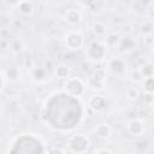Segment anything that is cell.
<instances>
[{
    "label": "cell",
    "instance_id": "cell-1",
    "mask_svg": "<svg viewBox=\"0 0 154 154\" xmlns=\"http://www.w3.org/2000/svg\"><path fill=\"white\" fill-rule=\"evenodd\" d=\"M65 90L69 93L71 96H78L83 93L84 90V84L79 78H69L65 82Z\"/></svg>",
    "mask_w": 154,
    "mask_h": 154
},
{
    "label": "cell",
    "instance_id": "cell-2",
    "mask_svg": "<svg viewBox=\"0 0 154 154\" xmlns=\"http://www.w3.org/2000/svg\"><path fill=\"white\" fill-rule=\"evenodd\" d=\"M105 53H106V47L100 43L99 41H94L90 43L89 48H88V55L90 59L93 60H100L105 57Z\"/></svg>",
    "mask_w": 154,
    "mask_h": 154
},
{
    "label": "cell",
    "instance_id": "cell-3",
    "mask_svg": "<svg viewBox=\"0 0 154 154\" xmlns=\"http://www.w3.org/2000/svg\"><path fill=\"white\" fill-rule=\"evenodd\" d=\"M65 41H66V46L70 49H79L83 45V36L79 32L71 31L66 35Z\"/></svg>",
    "mask_w": 154,
    "mask_h": 154
},
{
    "label": "cell",
    "instance_id": "cell-4",
    "mask_svg": "<svg viewBox=\"0 0 154 154\" xmlns=\"http://www.w3.org/2000/svg\"><path fill=\"white\" fill-rule=\"evenodd\" d=\"M125 61L119 58H114L109 61V70L116 75H123L125 72Z\"/></svg>",
    "mask_w": 154,
    "mask_h": 154
},
{
    "label": "cell",
    "instance_id": "cell-5",
    "mask_svg": "<svg viewBox=\"0 0 154 154\" xmlns=\"http://www.w3.org/2000/svg\"><path fill=\"white\" fill-rule=\"evenodd\" d=\"M89 106L94 111L100 112V111H102L106 107V100L101 95H94V96H91L89 99Z\"/></svg>",
    "mask_w": 154,
    "mask_h": 154
},
{
    "label": "cell",
    "instance_id": "cell-6",
    "mask_svg": "<svg viewBox=\"0 0 154 154\" xmlns=\"http://www.w3.org/2000/svg\"><path fill=\"white\" fill-rule=\"evenodd\" d=\"M81 19H82V14L76 8H70L65 13V20L69 22L70 24H77V23L81 22Z\"/></svg>",
    "mask_w": 154,
    "mask_h": 154
},
{
    "label": "cell",
    "instance_id": "cell-7",
    "mask_svg": "<svg viewBox=\"0 0 154 154\" xmlns=\"http://www.w3.org/2000/svg\"><path fill=\"white\" fill-rule=\"evenodd\" d=\"M95 134L99 138H107L111 135V128L107 124H100L95 129Z\"/></svg>",
    "mask_w": 154,
    "mask_h": 154
},
{
    "label": "cell",
    "instance_id": "cell-8",
    "mask_svg": "<svg viewBox=\"0 0 154 154\" xmlns=\"http://www.w3.org/2000/svg\"><path fill=\"white\" fill-rule=\"evenodd\" d=\"M128 128H129V131L131 134H135V135H138L143 131V126H142V123L137 119H134L131 122H129L128 124Z\"/></svg>",
    "mask_w": 154,
    "mask_h": 154
},
{
    "label": "cell",
    "instance_id": "cell-9",
    "mask_svg": "<svg viewBox=\"0 0 154 154\" xmlns=\"http://www.w3.org/2000/svg\"><path fill=\"white\" fill-rule=\"evenodd\" d=\"M120 47L123 52H131L135 48V41L131 37H124L120 42Z\"/></svg>",
    "mask_w": 154,
    "mask_h": 154
},
{
    "label": "cell",
    "instance_id": "cell-10",
    "mask_svg": "<svg viewBox=\"0 0 154 154\" xmlns=\"http://www.w3.org/2000/svg\"><path fill=\"white\" fill-rule=\"evenodd\" d=\"M45 76H46V70L42 67H34L31 70V77L34 81H37V82L43 81Z\"/></svg>",
    "mask_w": 154,
    "mask_h": 154
},
{
    "label": "cell",
    "instance_id": "cell-11",
    "mask_svg": "<svg viewBox=\"0 0 154 154\" xmlns=\"http://www.w3.org/2000/svg\"><path fill=\"white\" fill-rule=\"evenodd\" d=\"M106 31H107V28H106V25H105L103 23H101V22H96V23L93 25V32H94L95 35H97V36L105 35Z\"/></svg>",
    "mask_w": 154,
    "mask_h": 154
},
{
    "label": "cell",
    "instance_id": "cell-12",
    "mask_svg": "<svg viewBox=\"0 0 154 154\" xmlns=\"http://www.w3.org/2000/svg\"><path fill=\"white\" fill-rule=\"evenodd\" d=\"M7 77H8V79L10 81H12V82H16V81H18L19 79V76H20V73H19V70H18V67H10L8 70H7Z\"/></svg>",
    "mask_w": 154,
    "mask_h": 154
},
{
    "label": "cell",
    "instance_id": "cell-13",
    "mask_svg": "<svg viewBox=\"0 0 154 154\" xmlns=\"http://www.w3.org/2000/svg\"><path fill=\"white\" fill-rule=\"evenodd\" d=\"M55 73H57L58 77L65 78V77H67V75H69V69H67L66 65L60 64V65H58V66L55 67Z\"/></svg>",
    "mask_w": 154,
    "mask_h": 154
},
{
    "label": "cell",
    "instance_id": "cell-14",
    "mask_svg": "<svg viewBox=\"0 0 154 154\" xmlns=\"http://www.w3.org/2000/svg\"><path fill=\"white\" fill-rule=\"evenodd\" d=\"M126 96H128V99H130V100H136V99L140 96V91H138V89H137L136 87H131V88L128 90Z\"/></svg>",
    "mask_w": 154,
    "mask_h": 154
},
{
    "label": "cell",
    "instance_id": "cell-15",
    "mask_svg": "<svg viewBox=\"0 0 154 154\" xmlns=\"http://www.w3.org/2000/svg\"><path fill=\"white\" fill-rule=\"evenodd\" d=\"M118 40H119L118 35H116V34H109V35L107 36V38H106V45L109 46V47H113V46L117 45Z\"/></svg>",
    "mask_w": 154,
    "mask_h": 154
},
{
    "label": "cell",
    "instance_id": "cell-16",
    "mask_svg": "<svg viewBox=\"0 0 154 154\" xmlns=\"http://www.w3.org/2000/svg\"><path fill=\"white\" fill-rule=\"evenodd\" d=\"M89 87H91L93 89H97V90H101L103 88V81H99V79H95V78H91L89 81Z\"/></svg>",
    "mask_w": 154,
    "mask_h": 154
},
{
    "label": "cell",
    "instance_id": "cell-17",
    "mask_svg": "<svg viewBox=\"0 0 154 154\" xmlns=\"http://www.w3.org/2000/svg\"><path fill=\"white\" fill-rule=\"evenodd\" d=\"M105 77H106V72H105V70H102V69L96 70V71L94 72V75H93V78L99 79V81H105Z\"/></svg>",
    "mask_w": 154,
    "mask_h": 154
},
{
    "label": "cell",
    "instance_id": "cell-18",
    "mask_svg": "<svg viewBox=\"0 0 154 154\" xmlns=\"http://www.w3.org/2000/svg\"><path fill=\"white\" fill-rule=\"evenodd\" d=\"M11 49L14 52V53H18L20 49H22V42L19 40H13L12 43H11Z\"/></svg>",
    "mask_w": 154,
    "mask_h": 154
},
{
    "label": "cell",
    "instance_id": "cell-19",
    "mask_svg": "<svg viewBox=\"0 0 154 154\" xmlns=\"http://www.w3.org/2000/svg\"><path fill=\"white\" fill-rule=\"evenodd\" d=\"M19 10H20V12H22V13L28 14V13H30V12H31V5L26 1V7H24L23 2H20V4H19Z\"/></svg>",
    "mask_w": 154,
    "mask_h": 154
},
{
    "label": "cell",
    "instance_id": "cell-20",
    "mask_svg": "<svg viewBox=\"0 0 154 154\" xmlns=\"http://www.w3.org/2000/svg\"><path fill=\"white\" fill-rule=\"evenodd\" d=\"M144 83H147L146 84V90L149 91V93H152V90H153V78H152V76L147 77L144 79Z\"/></svg>",
    "mask_w": 154,
    "mask_h": 154
},
{
    "label": "cell",
    "instance_id": "cell-21",
    "mask_svg": "<svg viewBox=\"0 0 154 154\" xmlns=\"http://www.w3.org/2000/svg\"><path fill=\"white\" fill-rule=\"evenodd\" d=\"M82 6H90L91 4H94L95 0H77Z\"/></svg>",
    "mask_w": 154,
    "mask_h": 154
},
{
    "label": "cell",
    "instance_id": "cell-22",
    "mask_svg": "<svg viewBox=\"0 0 154 154\" xmlns=\"http://www.w3.org/2000/svg\"><path fill=\"white\" fill-rule=\"evenodd\" d=\"M8 4H11V5H14V4H18L19 2V0H6Z\"/></svg>",
    "mask_w": 154,
    "mask_h": 154
},
{
    "label": "cell",
    "instance_id": "cell-23",
    "mask_svg": "<svg viewBox=\"0 0 154 154\" xmlns=\"http://www.w3.org/2000/svg\"><path fill=\"white\" fill-rule=\"evenodd\" d=\"M0 85H1V79H0Z\"/></svg>",
    "mask_w": 154,
    "mask_h": 154
}]
</instances>
